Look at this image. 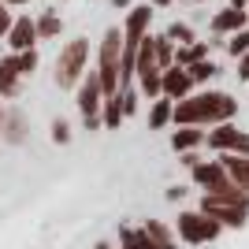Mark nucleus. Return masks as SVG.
I'll return each mask as SVG.
<instances>
[{
    "label": "nucleus",
    "instance_id": "72a5a7b5",
    "mask_svg": "<svg viewBox=\"0 0 249 249\" xmlns=\"http://www.w3.org/2000/svg\"><path fill=\"white\" fill-rule=\"evenodd\" d=\"M0 123H4V108H0Z\"/></svg>",
    "mask_w": 249,
    "mask_h": 249
},
{
    "label": "nucleus",
    "instance_id": "2eb2a0df",
    "mask_svg": "<svg viewBox=\"0 0 249 249\" xmlns=\"http://www.w3.org/2000/svg\"><path fill=\"white\" fill-rule=\"evenodd\" d=\"M104 115H101V123L108 126V130H115V126L123 123V101H119V93H112V97H104Z\"/></svg>",
    "mask_w": 249,
    "mask_h": 249
},
{
    "label": "nucleus",
    "instance_id": "4be33fe9",
    "mask_svg": "<svg viewBox=\"0 0 249 249\" xmlns=\"http://www.w3.org/2000/svg\"><path fill=\"white\" fill-rule=\"evenodd\" d=\"M227 52H231V56H249V30L234 34V37L227 41Z\"/></svg>",
    "mask_w": 249,
    "mask_h": 249
},
{
    "label": "nucleus",
    "instance_id": "412c9836",
    "mask_svg": "<svg viewBox=\"0 0 249 249\" xmlns=\"http://www.w3.org/2000/svg\"><path fill=\"white\" fill-rule=\"evenodd\" d=\"M164 37H167V41H171V45H190V41H194V30H190L186 22H171Z\"/></svg>",
    "mask_w": 249,
    "mask_h": 249
},
{
    "label": "nucleus",
    "instance_id": "1a4fd4ad",
    "mask_svg": "<svg viewBox=\"0 0 249 249\" xmlns=\"http://www.w3.org/2000/svg\"><path fill=\"white\" fill-rule=\"evenodd\" d=\"M8 45H11L15 52H30L34 45H37V30H34V19H30V15H19V19L11 22Z\"/></svg>",
    "mask_w": 249,
    "mask_h": 249
},
{
    "label": "nucleus",
    "instance_id": "6ab92c4d",
    "mask_svg": "<svg viewBox=\"0 0 249 249\" xmlns=\"http://www.w3.org/2000/svg\"><path fill=\"white\" fill-rule=\"evenodd\" d=\"M167 119H171V101H167V97L153 101V112H149V130H160Z\"/></svg>",
    "mask_w": 249,
    "mask_h": 249
},
{
    "label": "nucleus",
    "instance_id": "c756f323",
    "mask_svg": "<svg viewBox=\"0 0 249 249\" xmlns=\"http://www.w3.org/2000/svg\"><path fill=\"white\" fill-rule=\"evenodd\" d=\"M93 249H112V246H108V242H97V246Z\"/></svg>",
    "mask_w": 249,
    "mask_h": 249
},
{
    "label": "nucleus",
    "instance_id": "6e6552de",
    "mask_svg": "<svg viewBox=\"0 0 249 249\" xmlns=\"http://www.w3.org/2000/svg\"><path fill=\"white\" fill-rule=\"evenodd\" d=\"M190 89H194V82H190L186 67H167V71H160V97H167L171 104L182 101Z\"/></svg>",
    "mask_w": 249,
    "mask_h": 249
},
{
    "label": "nucleus",
    "instance_id": "b1692460",
    "mask_svg": "<svg viewBox=\"0 0 249 249\" xmlns=\"http://www.w3.org/2000/svg\"><path fill=\"white\" fill-rule=\"evenodd\" d=\"M138 86L145 97H160V74H145V78H138Z\"/></svg>",
    "mask_w": 249,
    "mask_h": 249
},
{
    "label": "nucleus",
    "instance_id": "f3484780",
    "mask_svg": "<svg viewBox=\"0 0 249 249\" xmlns=\"http://www.w3.org/2000/svg\"><path fill=\"white\" fill-rule=\"evenodd\" d=\"M153 52H156V67L160 71L175 67V45L167 41V37H153Z\"/></svg>",
    "mask_w": 249,
    "mask_h": 249
},
{
    "label": "nucleus",
    "instance_id": "4468645a",
    "mask_svg": "<svg viewBox=\"0 0 249 249\" xmlns=\"http://www.w3.org/2000/svg\"><path fill=\"white\" fill-rule=\"evenodd\" d=\"M242 26H246V11H238V8H227L212 19V30L216 34H238Z\"/></svg>",
    "mask_w": 249,
    "mask_h": 249
},
{
    "label": "nucleus",
    "instance_id": "f257e3e1",
    "mask_svg": "<svg viewBox=\"0 0 249 249\" xmlns=\"http://www.w3.org/2000/svg\"><path fill=\"white\" fill-rule=\"evenodd\" d=\"M238 112V101L231 93H194L171 104V119L182 126H205V123H227Z\"/></svg>",
    "mask_w": 249,
    "mask_h": 249
},
{
    "label": "nucleus",
    "instance_id": "f03ea898",
    "mask_svg": "<svg viewBox=\"0 0 249 249\" xmlns=\"http://www.w3.org/2000/svg\"><path fill=\"white\" fill-rule=\"evenodd\" d=\"M197 212L208 216L212 223H219V227H242L249 219V197L234 186H223L216 194H205Z\"/></svg>",
    "mask_w": 249,
    "mask_h": 249
},
{
    "label": "nucleus",
    "instance_id": "f704fd0d",
    "mask_svg": "<svg viewBox=\"0 0 249 249\" xmlns=\"http://www.w3.org/2000/svg\"><path fill=\"white\" fill-rule=\"evenodd\" d=\"M246 22H249V11H246Z\"/></svg>",
    "mask_w": 249,
    "mask_h": 249
},
{
    "label": "nucleus",
    "instance_id": "7c9ffc66",
    "mask_svg": "<svg viewBox=\"0 0 249 249\" xmlns=\"http://www.w3.org/2000/svg\"><path fill=\"white\" fill-rule=\"evenodd\" d=\"M153 4H156V8H164V4H171V0H153Z\"/></svg>",
    "mask_w": 249,
    "mask_h": 249
},
{
    "label": "nucleus",
    "instance_id": "423d86ee",
    "mask_svg": "<svg viewBox=\"0 0 249 249\" xmlns=\"http://www.w3.org/2000/svg\"><path fill=\"white\" fill-rule=\"evenodd\" d=\"M101 104H104L101 78H97V71H89L82 78V86H78V108H82L86 130H97V126H101Z\"/></svg>",
    "mask_w": 249,
    "mask_h": 249
},
{
    "label": "nucleus",
    "instance_id": "9b49d317",
    "mask_svg": "<svg viewBox=\"0 0 249 249\" xmlns=\"http://www.w3.org/2000/svg\"><path fill=\"white\" fill-rule=\"evenodd\" d=\"M190 171H194V182L205 186V194H216V190L231 186V178H227V171L219 167V160L216 164H197V167H190Z\"/></svg>",
    "mask_w": 249,
    "mask_h": 249
},
{
    "label": "nucleus",
    "instance_id": "a878e982",
    "mask_svg": "<svg viewBox=\"0 0 249 249\" xmlns=\"http://www.w3.org/2000/svg\"><path fill=\"white\" fill-rule=\"evenodd\" d=\"M11 30V15H8V8L0 4V34H8Z\"/></svg>",
    "mask_w": 249,
    "mask_h": 249
},
{
    "label": "nucleus",
    "instance_id": "473e14b6",
    "mask_svg": "<svg viewBox=\"0 0 249 249\" xmlns=\"http://www.w3.org/2000/svg\"><path fill=\"white\" fill-rule=\"evenodd\" d=\"M231 4H234V8H238V11H242V4H246V0H231Z\"/></svg>",
    "mask_w": 249,
    "mask_h": 249
},
{
    "label": "nucleus",
    "instance_id": "dca6fc26",
    "mask_svg": "<svg viewBox=\"0 0 249 249\" xmlns=\"http://www.w3.org/2000/svg\"><path fill=\"white\" fill-rule=\"evenodd\" d=\"M34 30H37V41H45V37H56V34L63 30V19L56 15V11H45L41 19L34 22Z\"/></svg>",
    "mask_w": 249,
    "mask_h": 249
},
{
    "label": "nucleus",
    "instance_id": "0eeeda50",
    "mask_svg": "<svg viewBox=\"0 0 249 249\" xmlns=\"http://www.w3.org/2000/svg\"><path fill=\"white\" fill-rule=\"evenodd\" d=\"M208 145L212 149H223V153L231 156H249V134L246 130H238V126H231V123H219L212 134H208Z\"/></svg>",
    "mask_w": 249,
    "mask_h": 249
},
{
    "label": "nucleus",
    "instance_id": "ddd939ff",
    "mask_svg": "<svg viewBox=\"0 0 249 249\" xmlns=\"http://www.w3.org/2000/svg\"><path fill=\"white\" fill-rule=\"evenodd\" d=\"M201 142H205V130H197V126H182V130L171 134V149L175 153H194Z\"/></svg>",
    "mask_w": 249,
    "mask_h": 249
},
{
    "label": "nucleus",
    "instance_id": "c85d7f7f",
    "mask_svg": "<svg viewBox=\"0 0 249 249\" xmlns=\"http://www.w3.org/2000/svg\"><path fill=\"white\" fill-rule=\"evenodd\" d=\"M115 8H130V0H112Z\"/></svg>",
    "mask_w": 249,
    "mask_h": 249
},
{
    "label": "nucleus",
    "instance_id": "aec40b11",
    "mask_svg": "<svg viewBox=\"0 0 249 249\" xmlns=\"http://www.w3.org/2000/svg\"><path fill=\"white\" fill-rule=\"evenodd\" d=\"M216 71H219V67H216L212 60H201V63H190V67H186V74H190V82H194V86H197V82H208Z\"/></svg>",
    "mask_w": 249,
    "mask_h": 249
},
{
    "label": "nucleus",
    "instance_id": "bb28decb",
    "mask_svg": "<svg viewBox=\"0 0 249 249\" xmlns=\"http://www.w3.org/2000/svg\"><path fill=\"white\" fill-rule=\"evenodd\" d=\"M182 194H186L182 186H171V190H167V201H182Z\"/></svg>",
    "mask_w": 249,
    "mask_h": 249
},
{
    "label": "nucleus",
    "instance_id": "20e7f679",
    "mask_svg": "<svg viewBox=\"0 0 249 249\" xmlns=\"http://www.w3.org/2000/svg\"><path fill=\"white\" fill-rule=\"evenodd\" d=\"M86 60H89V41H86V37L67 41L60 49V56H56V86H60V89L78 86L82 74H86Z\"/></svg>",
    "mask_w": 249,
    "mask_h": 249
},
{
    "label": "nucleus",
    "instance_id": "a211bd4d",
    "mask_svg": "<svg viewBox=\"0 0 249 249\" xmlns=\"http://www.w3.org/2000/svg\"><path fill=\"white\" fill-rule=\"evenodd\" d=\"M208 56V45H186V49H178L175 52V67H190V63H201Z\"/></svg>",
    "mask_w": 249,
    "mask_h": 249
},
{
    "label": "nucleus",
    "instance_id": "393cba45",
    "mask_svg": "<svg viewBox=\"0 0 249 249\" xmlns=\"http://www.w3.org/2000/svg\"><path fill=\"white\" fill-rule=\"evenodd\" d=\"M52 142H60V145L71 142V126H67V119H56V123H52Z\"/></svg>",
    "mask_w": 249,
    "mask_h": 249
},
{
    "label": "nucleus",
    "instance_id": "39448f33",
    "mask_svg": "<svg viewBox=\"0 0 249 249\" xmlns=\"http://www.w3.org/2000/svg\"><path fill=\"white\" fill-rule=\"evenodd\" d=\"M219 234H223V227L201 212H178L175 219V238H182L186 246H205V242H216Z\"/></svg>",
    "mask_w": 249,
    "mask_h": 249
},
{
    "label": "nucleus",
    "instance_id": "2f4dec72",
    "mask_svg": "<svg viewBox=\"0 0 249 249\" xmlns=\"http://www.w3.org/2000/svg\"><path fill=\"white\" fill-rule=\"evenodd\" d=\"M0 4H26V0H0Z\"/></svg>",
    "mask_w": 249,
    "mask_h": 249
},
{
    "label": "nucleus",
    "instance_id": "f8f14e48",
    "mask_svg": "<svg viewBox=\"0 0 249 249\" xmlns=\"http://www.w3.org/2000/svg\"><path fill=\"white\" fill-rule=\"evenodd\" d=\"M19 63H15V56H8V60H0V97H15L19 93Z\"/></svg>",
    "mask_w": 249,
    "mask_h": 249
},
{
    "label": "nucleus",
    "instance_id": "7ed1b4c3",
    "mask_svg": "<svg viewBox=\"0 0 249 249\" xmlns=\"http://www.w3.org/2000/svg\"><path fill=\"white\" fill-rule=\"evenodd\" d=\"M119 56H123V30H119V26H108V30H104V41H101V67H97L104 97L119 93Z\"/></svg>",
    "mask_w": 249,
    "mask_h": 249
},
{
    "label": "nucleus",
    "instance_id": "5701e85b",
    "mask_svg": "<svg viewBox=\"0 0 249 249\" xmlns=\"http://www.w3.org/2000/svg\"><path fill=\"white\" fill-rule=\"evenodd\" d=\"M15 63H19V74H34V67H37V49L15 52Z\"/></svg>",
    "mask_w": 249,
    "mask_h": 249
},
{
    "label": "nucleus",
    "instance_id": "cd10ccee",
    "mask_svg": "<svg viewBox=\"0 0 249 249\" xmlns=\"http://www.w3.org/2000/svg\"><path fill=\"white\" fill-rule=\"evenodd\" d=\"M238 74H242V78H249V56H242V71Z\"/></svg>",
    "mask_w": 249,
    "mask_h": 249
},
{
    "label": "nucleus",
    "instance_id": "9d476101",
    "mask_svg": "<svg viewBox=\"0 0 249 249\" xmlns=\"http://www.w3.org/2000/svg\"><path fill=\"white\" fill-rule=\"evenodd\" d=\"M219 167L227 171L231 186L242 190V194L249 197V156H231V153H223V156H219Z\"/></svg>",
    "mask_w": 249,
    "mask_h": 249
}]
</instances>
